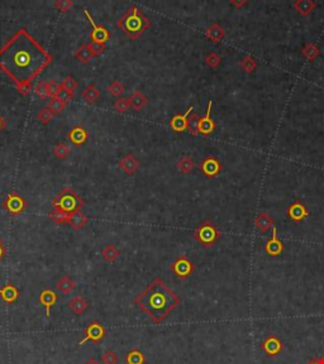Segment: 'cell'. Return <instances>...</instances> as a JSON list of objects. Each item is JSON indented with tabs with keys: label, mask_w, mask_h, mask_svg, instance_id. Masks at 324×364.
<instances>
[{
	"label": "cell",
	"mask_w": 324,
	"mask_h": 364,
	"mask_svg": "<svg viewBox=\"0 0 324 364\" xmlns=\"http://www.w3.org/2000/svg\"><path fill=\"white\" fill-rule=\"evenodd\" d=\"M52 61V55L24 28L15 32L0 48V70L15 86L32 84Z\"/></svg>",
	"instance_id": "6da1fadb"
},
{
	"label": "cell",
	"mask_w": 324,
	"mask_h": 364,
	"mask_svg": "<svg viewBox=\"0 0 324 364\" xmlns=\"http://www.w3.org/2000/svg\"><path fill=\"white\" fill-rule=\"evenodd\" d=\"M135 302L153 323L160 324L178 307L180 298L164 280L155 278L135 298Z\"/></svg>",
	"instance_id": "7a4b0ae2"
},
{
	"label": "cell",
	"mask_w": 324,
	"mask_h": 364,
	"mask_svg": "<svg viewBox=\"0 0 324 364\" xmlns=\"http://www.w3.org/2000/svg\"><path fill=\"white\" fill-rule=\"evenodd\" d=\"M118 27L127 37L137 39L151 27V21L138 6H131L118 21Z\"/></svg>",
	"instance_id": "3957f363"
},
{
	"label": "cell",
	"mask_w": 324,
	"mask_h": 364,
	"mask_svg": "<svg viewBox=\"0 0 324 364\" xmlns=\"http://www.w3.org/2000/svg\"><path fill=\"white\" fill-rule=\"evenodd\" d=\"M53 207L61 209L66 213H73L76 210H80L84 205V200L73 191L71 187H65L59 193L52 201Z\"/></svg>",
	"instance_id": "277c9868"
},
{
	"label": "cell",
	"mask_w": 324,
	"mask_h": 364,
	"mask_svg": "<svg viewBox=\"0 0 324 364\" xmlns=\"http://www.w3.org/2000/svg\"><path fill=\"white\" fill-rule=\"evenodd\" d=\"M222 236V233L216 229V225L211 220H205L199 225L198 229L194 232V238L204 248H211Z\"/></svg>",
	"instance_id": "5b68a950"
},
{
	"label": "cell",
	"mask_w": 324,
	"mask_h": 364,
	"mask_svg": "<svg viewBox=\"0 0 324 364\" xmlns=\"http://www.w3.org/2000/svg\"><path fill=\"white\" fill-rule=\"evenodd\" d=\"M84 14L85 17L88 18V21L91 24V28H93L90 33L91 42L97 44H106L109 41V38H110V32L108 31V28H106L102 24H97V22L94 21V18L91 17L88 9H84Z\"/></svg>",
	"instance_id": "8992f818"
},
{
	"label": "cell",
	"mask_w": 324,
	"mask_h": 364,
	"mask_svg": "<svg viewBox=\"0 0 324 364\" xmlns=\"http://www.w3.org/2000/svg\"><path fill=\"white\" fill-rule=\"evenodd\" d=\"M170 269L180 280H185L190 274H193V272L195 271V265L186 256H180L175 262L170 265Z\"/></svg>",
	"instance_id": "52a82bcc"
},
{
	"label": "cell",
	"mask_w": 324,
	"mask_h": 364,
	"mask_svg": "<svg viewBox=\"0 0 324 364\" xmlns=\"http://www.w3.org/2000/svg\"><path fill=\"white\" fill-rule=\"evenodd\" d=\"M4 207L9 214L12 215H21L27 207V201L22 198L18 193L8 194L6 199L3 202Z\"/></svg>",
	"instance_id": "ba28073f"
},
{
	"label": "cell",
	"mask_w": 324,
	"mask_h": 364,
	"mask_svg": "<svg viewBox=\"0 0 324 364\" xmlns=\"http://www.w3.org/2000/svg\"><path fill=\"white\" fill-rule=\"evenodd\" d=\"M261 349L269 357H278L284 349V344L276 335H267L262 341Z\"/></svg>",
	"instance_id": "9c48e42d"
},
{
	"label": "cell",
	"mask_w": 324,
	"mask_h": 364,
	"mask_svg": "<svg viewBox=\"0 0 324 364\" xmlns=\"http://www.w3.org/2000/svg\"><path fill=\"white\" fill-rule=\"evenodd\" d=\"M106 336V329L99 321H94L85 330V338L79 341V345H84L86 341L91 340L94 343H99L103 338Z\"/></svg>",
	"instance_id": "30bf717a"
},
{
	"label": "cell",
	"mask_w": 324,
	"mask_h": 364,
	"mask_svg": "<svg viewBox=\"0 0 324 364\" xmlns=\"http://www.w3.org/2000/svg\"><path fill=\"white\" fill-rule=\"evenodd\" d=\"M222 167L223 166L220 164V161L216 157H214V156H209V157L204 158L202 164H200V169H202L205 177L208 178L216 177L222 171Z\"/></svg>",
	"instance_id": "8fae6325"
},
{
	"label": "cell",
	"mask_w": 324,
	"mask_h": 364,
	"mask_svg": "<svg viewBox=\"0 0 324 364\" xmlns=\"http://www.w3.org/2000/svg\"><path fill=\"white\" fill-rule=\"evenodd\" d=\"M287 215L290 220L295 223L303 222L304 219H307L309 216V210L307 206L300 202V201H294L292 204L289 205L287 210Z\"/></svg>",
	"instance_id": "7c38bea8"
},
{
	"label": "cell",
	"mask_w": 324,
	"mask_h": 364,
	"mask_svg": "<svg viewBox=\"0 0 324 364\" xmlns=\"http://www.w3.org/2000/svg\"><path fill=\"white\" fill-rule=\"evenodd\" d=\"M212 106H213V101L209 100L208 102V109H207V113L203 118H199V122H198V133L199 134H203V135H209L214 132L216 129V123L214 120L212 119L211 117V113H212Z\"/></svg>",
	"instance_id": "4fadbf2b"
},
{
	"label": "cell",
	"mask_w": 324,
	"mask_h": 364,
	"mask_svg": "<svg viewBox=\"0 0 324 364\" xmlns=\"http://www.w3.org/2000/svg\"><path fill=\"white\" fill-rule=\"evenodd\" d=\"M284 249H285V247H284V243L279 239L278 229H276V227H274L272 228L271 238L265 244V252L271 257H279L281 256Z\"/></svg>",
	"instance_id": "5bb4252c"
},
{
	"label": "cell",
	"mask_w": 324,
	"mask_h": 364,
	"mask_svg": "<svg viewBox=\"0 0 324 364\" xmlns=\"http://www.w3.org/2000/svg\"><path fill=\"white\" fill-rule=\"evenodd\" d=\"M193 110L194 106H190L184 114H178V115H175V117L171 119V122H170L171 129H173L174 132H176V133H182V132L186 131L187 124H189V118L190 115H191V113H193Z\"/></svg>",
	"instance_id": "9a60e30c"
},
{
	"label": "cell",
	"mask_w": 324,
	"mask_h": 364,
	"mask_svg": "<svg viewBox=\"0 0 324 364\" xmlns=\"http://www.w3.org/2000/svg\"><path fill=\"white\" fill-rule=\"evenodd\" d=\"M118 166H119V168L122 169L126 175L132 176L135 175L136 172H137V169L140 168V161H138L135 156L132 155V153H128V155L124 156V157L118 162Z\"/></svg>",
	"instance_id": "2e32d148"
},
{
	"label": "cell",
	"mask_w": 324,
	"mask_h": 364,
	"mask_svg": "<svg viewBox=\"0 0 324 364\" xmlns=\"http://www.w3.org/2000/svg\"><path fill=\"white\" fill-rule=\"evenodd\" d=\"M89 138V132L81 126H76L69 132V139L75 146H82Z\"/></svg>",
	"instance_id": "e0dca14e"
},
{
	"label": "cell",
	"mask_w": 324,
	"mask_h": 364,
	"mask_svg": "<svg viewBox=\"0 0 324 364\" xmlns=\"http://www.w3.org/2000/svg\"><path fill=\"white\" fill-rule=\"evenodd\" d=\"M39 302L44 306L46 309V316L50 318L51 316V307L53 305H56L57 302V294L52 290H43V291L39 294Z\"/></svg>",
	"instance_id": "ac0fdd59"
},
{
	"label": "cell",
	"mask_w": 324,
	"mask_h": 364,
	"mask_svg": "<svg viewBox=\"0 0 324 364\" xmlns=\"http://www.w3.org/2000/svg\"><path fill=\"white\" fill-rule=\"evenodd\" d=\"M19 296H21V294H19L17 287L12 283H8V285L4 286L3 289H0V298L8 305L14 303L19 298Z\"/></svg>",
	"instance_id": "d6986e66"
},
{
	"label": "cell",
	"mask_w": 324,
	"mask_h": 364,
	"mask_svg": "<svg viewBox=\"0 0 324 364\" xmlns=\"http://www.w3.org/2000/svg\"><path fill=\"white\" fill-rule=\"evenodd\" d=\"M68 306L69 309H70L73 314L79 315L80 316V315H82L86 310H88L89 302L88 300H85V298H82L81 295H77V296H75V298H72L69 301Z\"/></svg>",
	"instance_id": "ffe728a7"
},
{
	"label": "cell",
	"mask_w": 324,
	"mask_h": 364,
	"mask_svg": "<svg viewBox=\"0 0 324 364\" xmlns=\"http://www.w3.org/2000/svg\"><path fill=\"white\" fill-rule=\"evenodd\" d=\"M205 35H207L208 39H211L214 43H219L225 37V31L223 30L218 22H216L205 30Z\"/></svg>",
	"instance_id": "44dd1931"
},
{
	"label": "cell",
	"mask_w": 324,
	"mask_h": 364,
	"mask_svg": "<svg viewBox=\"0 0 324 364\" xmlns=\"http://www.w3.org/2000/svg\"><path fill=\"white\" fill-rule=\"evenodd\" d=\"M88 223V218L82 213L81 210H76L73 213H70V219H69V224L72 227L75 231H81L82 228Z\"/></svg>",
	"instance_id": "7402d4cb"
},
{
	"label": "cell",
	"mask_w": 324,
	"mask_h": 364,
	"mask_svg": "<svg viewBox=\"0 0 324 364\" xmlns=\"http://www.w3.org/2000/svg\"><path fill=\"white\" fill-rule=\"evenodd\" d=\"M274 223L275 220L267 213L258 214L257 218L254 219V225H256L261 232H263V233H266L270 228L274 227Z\"/></svg>",
	"instance_id": "603a6c76"
},
{
	"label": "cell",
	"mask_w": 324,
	"mask_h": 364,
	"mask_svg": "<svg viewBox=\"0 0 324 364\" xmlns=\"http://www.w3.org/2000/svg\"><path fill=\"white\" fill-rule=\"evenodd\" d=\"M294 8L296 9L299 14H301L303 17H308L317 8V4L313 0H298L294 3Z\"/></svg>",
	"instance_id": "cb8c5ba5"
},
{
	"label": "cell",
	"mask_w": 324,
	"mask_h": 364,
	"mask_svg": "<svg viewBox=\"0 0 324 364\" xmlns=\"http://www.w3.org/2000/svg\"><path fill=\"white\" fill-rule=\"evenodd\" d=\"M128 99L129 102H131V108L135 109L136 111L142 110L147 104V98L141 91H135Z\"/></svg>",
	"instance_id": "d4e9b609"
},
{
	"label": "cell",
	"mask_w": 324,
	"mask_h": 364,
	"mask_svg": "<svg viewBox=\"0 0 324 364\" xmlns=\"http://www.w3.org/2000/svg\"><path fill=\"white\" fill-rule=\"evenodd\" d=\"M81 98L88 102V104H94L100 98V91L95 85H89L88 88L85 89L81 94Z\"/></svg>",
	"instance_id": "484cf974"
},
{
	"label": "cell",
	"mask_w": 324,
	"mask_h": 364,
	"mask_svg": "<svg viewBox=\"0 0 324 364\" xmlns=\"http://www.w3.org/2000/svg\"><path fill=\"white\" fill-rule=\"evenodd\" d=\"M48 216H50V219L53 223H55V224H59V225L66 224V223H69V219H70V213H66V211H64V210L55 207V209H53L52 211L48 214Z\"/></svg>",
	"instance_id": "4316f807"
},
{
	"label": "cell",
	"mask_w": 324,
	"mask_h": 364,
	"mask_svg": "<svg viewBox=\"0 0 324 364\" xmlns=\"http://www.w3.org/2000/svg\"><path fill=\"white\" fill-rule=\"evenodd\" d=\"M76 287V282L73 280H71L69 276H62L61 278L57 282V289L62 292L64 295H69L71 291H73V289Z\"/></svg>",
	"instance_id": "83f0119b"
},
{
	"label": "cell",
	"mask_w": 324,
	"mask_h": 364,
	"mask_svg": "<svg viewBox=\"0 0 324 364\" xmlns=\"http://www.w3.org/2000/svg\"><path fill=\"white\" fill-rule=\"evenodd\" d=\"M194 167H195V162L189 156H182L178 162L179 171L182 172V173H190L194 169Z\"/></svg>",
	"instance_id": "f1b7e54d"
},
{
	"label": "cell",
	"mask_w": 324,
	"mask_h": 364,
	"mask_svg": "<svg viewBox=\"0 0 324 364\" xmlns=\"http://www.w3.org/2000/svg\"><path fill=\"white\" fill-rule=\"evenodd\" d=\"M146 358L144 354L141 350L133 349L126 354V363L127 364H144Z\"/></svg>",
	"instance_id": "f546056e"
},
{
	"label": "cell",
	"mask_w": 324,
	"mask_h": 364,
	"mask_svg": "<svg viewBox=\"0 0 324 364\" xmlns=\"http://www.w3.org/2000/svg\"><path fill=\"white\" fill-rule=\"evenodd\" d=\"M75 57L79 60L81 64H88V62L93 59L94 55L90 51V48H89V44H84V46H81L79 50L76 51Z\"/></svg>",
	"instance_id": "4dcf8cb0"
},
{
	"label": "cell",
	"mask_w": 324,
	"mask_h": 364,
	"mask_svg": "<svg viewBox=\"0 0 324 364\" xmlns=\"http://www.w3.org/2000/svg\"><path fill=\"white\" fill-rule=\"evenodd\" d=\"M119 256H120V251L117 247H114L113 244L107 245V247L103 249V258H104V260L109 263H113Z\"/></svg>",
	"instance_id": "1f68e13d"
},
{
	"label": "cell",
	"mask_w": 324,
	"mask_h": 364,
	"mask_svg": "<svg viewBox=\"0 0 324 364\" xmlns=\"http://www.w3.org/2000/svg\"><path fill=\"white\" fill-rule=\"evenodd\" d=\"M319 55H321V51H319L318 47L314 43H312V42H308V43L305 44V47L303 48V56L307 60H309V61H314Z\"/></svg>",
	"instance_id": "d6a6232c"
},
{
	"label": "cell",
	"mask_w": 324,
	"mask_h": 364,
	"mask_svg": "<svg viewBox=\"0 0 324 364\" xmlns=\"http://www.w3.org/2000/svg\"><path fill=\"white\" fill-rule=\"evenodd\" d=\"M71 153V148L69 147V144L64 142H60L57 143L53 148V155H55L56 158H59V160H65L66 157H69Z\"/></svg>",
	"instance_id": "836d02e7"
},
{
	"label": "cell",
	"mask_w": 324,
	"mask_h": 364,
	"mask_svg": "<svg viewBox=\"0 0 324 364\" xmlns=\"http://www.w3.org/2000/svg\"><path fill=\"white\" fill-rule=\"evenodd\" d=\"M241 67L246 73H251L257 68V61L251 56H246L245 59L241 61Z\"/></svg>",
	"instance_id": "e575fe53"
},
{
	"label": "cell",
	"mask_w": 324,
	"mask_h": 364,
	"mask_svg": "<svg viewBox=\"0 0 324 364\" xmlns=\"http://www.w3.org/2000/svg\"><path fill=\"white\" fill-rule=\"evenodd\" d=\"M108 91L110 95H113L114 98H117L118 99V98L122 97V94L124 93V85L120 81H113L108 86Z\"/></svg>",
	"instance_id": "d590c367"
},
{
	"label": "cell",
	"mask_w": 324,
	"mask_h": 364,
	"mask_svg": "<svg viewBox=\"0 0 324 364\" xmlns=\"http://www.w3.org/2000/svg\"><path fill=\"white\" fill-rule=\"evenodd\" d=\"M47 108L50 109V110L53 113V115H55V114H61L62 111L65 110V108H66V104H65V102H62L61 100L56 99V98H55V99L50 100V102H48V106H47Z\"/></svg>",
	"instance_id": "8d00e7d4"
},
{
	"label": "cell",
	"mask_w": 324,
	"mask_h": 364,
	"mask_svg": "<svg viewBox=\"0 0 324 364\" xmlns=\"http://www.w3.org/2000/svg\"><path fill=\"white\" fill-rule=\"evenodd\" d=\"M220 62H222V59H220V56L218 53L211 52L205 56V64L211 68H216L220 65Z\"/></svg>",
	"instance_id": "74e56055"
},
{
	"label": "cell",
	"mask_w": 324,
	"mask_h": 364,
	"mask_svg": "<svg viewBox=\"0 0 324 364\" xmlns=\"http://www.w3.org/2000/svg\"><path fill=\"white\" fill-rule=\"evenodd\" d=\"M129 108H131V102H129V99H127V98H118L114 101V109L119 111V113H126Z\"/></svg>",
	"instance_id": "f35d334b"
},
{
	"label": "cell",
	"mask_w": 324,
	"mask_h": 364,
	"mask_svg": "<svg viewBox=\"0 0 324 364\" xmlns=\"http://www.w3.org/2000/svg\"><path fill=\"white\" fill-rule=\"evenodd\" d=\"M77 86H79V84H77V81L73 79L72 76H68V77H65L64 81L61 82V88H64L65 90H68L69 93H71V94H73V91L77 89Z\"/></svg>",
	"instance_id": "ab89813d"
},
{
	"label": "cell",
	"mask_w": 324,
	"mask_h": 364,
	"mask_svg": "<svg viewBox=\"0 0 324 364\" xmlns=\"http://www.w3.org/2000/svg\"><path fill=\"white\" fill-rule=\"evenodd\" d=\"M52 118H53V113L48 108H42L37 114V119L39 120L42 124H48V123L52 120Z\"/></svg>",
	"instance_id": "60d3db41"
},
{
	"label": "cell",
	"mask_w": 324,
	"mask_h": 364,
	"mask_svg": "<svg viewBox=\"0 0 324 364\" xmlns=\"http://www.w3.org/2000/svg\"><path fill=\"white\" fill-rule=\"evenodd\" d=\"M198 122H199V118L196 114L191 113L189 118V124H187V131H189L190 134H193V135H198Z\"/></svg>",
	"instance_id": "b9f144b4"
},
{
	"label": "cell",
	"mask_w": 324,
	"mask_h": 364,
	"mask_svg": "<svg viewBox=\"0 0 324 364\" xmlns=\"http://www.w3.org/2000/svg\"><path fill=\"white\" fill-rule=\"evenodd\" d=\"M118 356L113 350H107L102 356V363L103 364H117Z\"/></svg>",
	"instance_id": "7bdbcfd3"
},
{
	"label": "cell",
	"mask_w": 324,
	"mask_h": 364,
	"mask_svg": "<svg viewBox=\"0 0 324 364\" xmlns=\"http://www.w3.org/2000/svg\"><path fill=\"white\" fill-rule=\"evenodd\" d=\"M36 94H37L38 97L41 98V99L50 98L48 97V82H46V81L39 82V84L36 86Z\"/></svg>",
	"instance_id": "ee69618b"
},
{
	"label": "cell",
	"mask_w": 324,
	"mask_h": 364,
	"mask_svg": "<svg viewBox=\"0 0 324 364\" xmlns=\"http://www.w3.org/2000/svg\"><path fill=\"white\" fill-rule=\"evenodd\" d=\"M73 3L71 0H57L55 3V6L59 9L61 13H66V12H70V9L72 8Z\"/></svg>",
	"instance_id": "f6af8a7d"
},
{
	"label": "cell",
	"mask_w": 324,
	"mask_h": 364,
	"mask_svg": "<svg viewBox=\"0 0 324 364\" xmlns=\"http://www.w3.org/2000/svg\"><path fill=\"white\" fill-rule=\"evenodd\" d=\"M56 99L61 100L62 102L68 104V102L71 101V99H72V94L69 93L68 90H65L64 88H60L59 93H57V95H56Z\"/></svg>",
	"instance_id": "bcb514c9"
},
{
	"label": "cell",
	"mask_w": 324,
	"mask_h": 364,
	"mask_svg": "<svg viewBox=\"0 0 324 364\" xmlns=\"http://www.w3.org/2000/svg\"><path fill=\"white\" fill-rule=\"evenodd\" d=\"M89 44V48H90V51L93 52L94 57L95 56H100L102 55L104 51H106V44H97V43H93V42H90Z\"/></svg>",
	"instance_id": "7dc6e473"
},
{
	"label": "cell",
	"mask_w": 324,
	"mask_h": 364,
	"mask_svg": "<svg viewBox=\"0 0 324 364\" xmlns=\"http://www.w3.org/2000/svg\"><path fill=\"white\" fill-rule=\"evenodd\" d=\"M60 88H61V85H59L56 81H48V97L55 99L57 93H59Z\"/></svg>",
	"instance_id": "c3c4849f"
},
{
	"label": "cell",
	"mask_w": 324,
	"mask_h": 364,
	"mask_svg": "<svg viewBox=\"0 0 324 364\" xmlns=\"http://www.w3.org/2000/svg\"><path fill=\"white\" fill-rule=\"evenodd\" d=\"M17 90L19 91V94H21V95H23V97H27V95H30L31 91H32V84L18 85Z\"/></svg>",
	"instance_id": "681fc988"
},
{
	"label": "cell",
	"mask_w": 324,
	"mask_h": 364,
	"mask_svg": "<svg viewBox=\"0 0 324 364\" xmlns=\"http://www.w3.org/2000/svg\"><path fill=\"white\" fill-rule=\"evenodd\" d=\"M247 4V1L246 0H241V1H237V0H232V5L236 6V8H241V6L246 5Z\"/></svg>",
	"instance_id": "f907efd6"
},
{
	"label": "cell",
	"mask_w": 324,
	"mask_h": 364,
	"mask_svg": "<svg viewBox=\"0 0 324 364\" xmlns=\"http://www.w3.org/2000/svg\"><path fill=\"white\" fill-rule=\"evenodd\" d=\"M307 364H324V356L322 358H314L308 362Z\"/></svg>",
	"instance_id": "816d5d0a"
},
{
	"label": "cell",
	"mask_w": 324,
	"mask_h": 364,
	"mask_svg": "<svg viewBox=\"0 0 324 364\" xmlns=\"http://www.w3.org/2000/svg\"><path fill=\"white\" fill-rule=\"evenodd\" d=\"M5 253H6V249H5V248H4L3 245H0V261L3 260L4 256H5Z\"/></svg>",
	"instance_id": "f5cc1de1"
},
{
	"label": "cell",
	"mask_w": 324,
	"mask_h": 364,
	"mask_svg": "<svg viewBox=\"0 0 324 364\" xmlns=\"http://www.w3.org/2000/svg\"><path fill=\"white\" fill-rule=\"evenodd\" d=\"M85 364H100V363L95 358H89L88 361L85 362Z\"/></svg>",
	"instance_id": "db71d44e"
},
{
	"label": "cell",
	"mask_w": 324,
	"mask_h": 364,
	"mask_svg": "<svg viewBox=\"0 0 324 364\" xmlns=\"http://www.w3.org/2000/svg\"><path fill=\"white\" fill-rule=\"evenodd\" d=\"M5 127V122H4V119L1 117H0V132L3 131V128Z\"/></svg>",
	"instance_id": "11a10c76"
},
{
	"label": "cell",
	"mask_w": 324,
	"mask_h": 364,
	"mask_svg": "<svg viewBox=\"0 0 324 364\" xmlns=\"http://www.w3.org/2000/svg\"><path fill=\"white\" fill-rule=\"evenodd\" d=\"M0 245H3V244H1V239H0Z\"/></svg>",
	"instance_id": "9f6ffc18"
}]
</instances>
